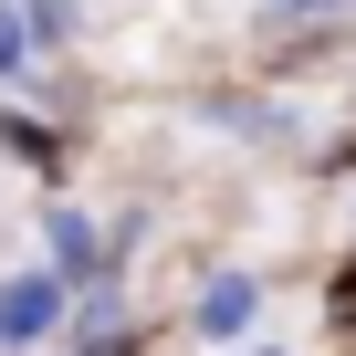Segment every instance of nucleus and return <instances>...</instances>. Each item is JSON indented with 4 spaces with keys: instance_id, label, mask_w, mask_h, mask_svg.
Listing matches in <instances>:
<instances>
[{
    "instance_id": "1",
    "label": "nucleus",
    "mask_w": 356,
    "mask_h": 356,
    "mask_svg": "<svg viewBox=\"0 0 356 356\" xmlns=\"http://www.w3.org/2000/svg\"><path fill=\"white\" fill-rule=\"evenodd\" d=\"M53 314H63V283H53V273H11V283H0V356L42 346Z\"/></svg>"
},
{
    "instance_id": "4",
    "label": "nucleus",
    "mask_w": 356,
    "mask_h": 356,
    "mask_svg": "<svg viewBox=\"0 0 356 356\" xmlns=\"http://www.w3.org/2000/svg\"><path fill=\"white\" fill-rule=\"evenodd\" d=\"M22 53H32V22H22V11H0V74H11Z\"/></svg>"
},
{
    "instance_id": "3",
    "label": "nucleus",
    "mask_w": 356,
    "mask_h": 356,
    "mask_svg": "<svg viewBox=\"0 0 356 356\" xmlns=\"http://www.w3.org/2000/svg\"><path fill=\"white\" fill-rule=\"evenodd\" d=\"M53 252H63V273H95V231H84V220H74V210H63V220H53Z\"/></svg>"
},
{
    "instance_id": "2",
    "label": "nucleus",
    "mask_w": 356,
    "mask_h": 356,
    "mask_svg": "<svg viewBox=\"0 0 356 356\" xmlns=\"http://www.w3.org/2000/svg\"><path fill=\"white\" fill-rule=\"evenodd\" d=\"M252 304H262V293H252V273H220V283L200 293V335H241V325H252Z\"/></svg>"
}]
</instances>
